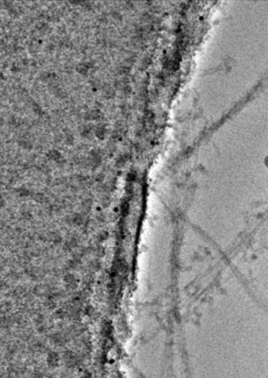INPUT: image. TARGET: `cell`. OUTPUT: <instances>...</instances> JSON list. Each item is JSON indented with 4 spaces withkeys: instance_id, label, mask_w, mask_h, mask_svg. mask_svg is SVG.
<instances>
[{
    "instance_id": "cell-2",
    "label": "cell",
    "mask_w": 268,
    "mask_h": 378,
    "mask_svg": "<svg viewBox=\"0 0 268 378\" xmlns=\"http://www.w3.org/2000/svg\"><path fill=\"white\" fill-rule=\"evenodd\" d=\"M99 115H100V112L97 110L92 111V112H91V116H92V117H93L94 119H96L97 117H99Z\"/></svg>"
},
{
    "instance_id": "cell-3",
    "label": "cell",
    "mask_w": 268,
    "mask_h": 378,
    "mask_svg": "<svg viewBox=\"0 0 268 378\" xmlns=\"http://www.w3.org/2000/svg\"><path fill=\"white\" fill-rule=\"evenodd\" d=\"M266 162H267V164L268 165V157L267 158V160H266Z\"/></svg>"
},
{
    "instance_id": "cell-1",
    "label": "cell",
    "mask_w": 268,
    "mask_h": 378,
    "mask_svg": "<svg viewBox=\"0 0 268 378\" xmlns=\"http://www.w3.org/2000/svg\"><path fill=\"white\" fill-rule=\"evenodd\" d=\"M104 133H105V129H104V128H103V127H99V128H98V129H97V131H96L97 136H98V137H100V138H102L103 136H104Z\"/></svg>"
}]
</instances>
